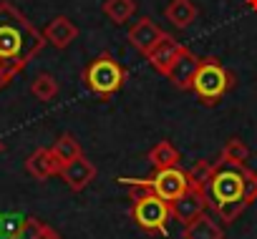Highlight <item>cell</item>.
Masks as SVG:
<instances>
[{"label":"cell","instance_id":"4","mask_svg":"<svg viewBox=\"0 0 257 239\" xmlns=\"http://www.w3.org/2000/svg\"><path fill=\"white\" fill-rule=\"evenodd\" d=\"M234 86V76L217 61V58H202L199 68L192 81V91L204 106H214L224 98V93Z\"/></svg>","mask_w":257,"mask_h":239},{"label":"cell","instance_id":"24","mask_svg":"<svg viewBox=\"0 0 257 239\" xmlns=\"http://www.w3.org/2000/svg\"><path fill=\"white\" fill-rule=\"evenodd\" d=\"M11 81H13V76H11V73L6 71V66H3V61H0V91H3V88H6V86H8Z\"/></svg>","mask_w":257,"mask_h":239},{"label":"cell","instance_id":"10","mask_svg":"<svg viewBox=\"0 0 257 239\" xmlns=\"http://www.w3.org/2000/svg\"><path fill=\"white\" fill-rule=\"evenodd\" d=\"M58 176L66 181V186H68L71 191H83V189L96 179V166H93V161H88L86 156H78V159L63 164Z\"/></svg>","mask_w":257,"mask_h":239},{"label":"cell","instance_id":"11","mask_svg":"<svg viewBox=\"0 0 257 239\" xmlns=\"http://www.w3.org/2000/svg\"><path fill=\"white\" fill-rule=\"evenodd\" d=\"M162 33H164V31H162L152 18H139L132 28H128V36H126V38H128V43H132L139 53L147 56V53L157 46V41L162 38Z\"/></svg>","mask_w":257,"mask_h":239},{"label":"cell","instance_id":"19","mask_svg":"<svg viewBox=\"0 0 257 239\" xmlns=\"http://www.w3.org/2000/svg\"><path fill=\"white\" fill-rule=\"evenodd\" d=\"M134 11H137V0H106L103 3V16L116 26L126 23L134 16Z\"/></svg>","mask_w":257,"mask_h":239},{"label":"cell","instance_id":"6","mask_svg":"<svg viewBox=\"0 0 257 239\" xmlns=\"http://www.w3.org/2000/svg\"><path fill=\"white\" fill-rule=\"evenodd\" d=\"M121 184L132 186V191H154L157 196H162L164 201H177L187 189H189V176L187 171H182L179 166H172V169H159L154 171V176L149 179H118Z\"/></svg>","mask_w":257,"mask_h":239},{"label":"cell","instance_id":"16","mask_svg":"<svg viewBox=\"0 0 257 239\" xmlns=\"http://www.w3.org/2000/svg\"><path fill=\"white\" fill-rule=\"evenodd\" d=\"M149 164L154 166V171H159V169H172V166H179V159H182V154L177 151V146L172 144V141H159L152 151H149Z\"/></svg>","mask_w":257,"mask_h":239},{"label":"cell","instance_id":"25","mask_svg":"<svg viewBox=\"0 0 257 239\" xmlns=\"http://www.w3.org/2000/svg\"><path fill=\"white\" fill-rule=\"evenodd\" d=\"M244 6H247L252 13H257V0H244Z\"/></svg>","mask_w":257,"mask_h":239},{"label":"cell","instance_id":"3","mask_svg":"<svg viewBox=\"0 0 257 239\" xmlns=\"http://www.w3.org/2000/svg\"><path fill=\"white\" fill-rule=\"evenodd\" d=\"M123 81H126V68L111 53L96 56L83 68V83L98 98H111L113 93H118L121 86H123Z\"/></svg>","mask_w":257,"mask_h":239},{"label":"cell","instance_id":"15","mask_svg":"<svg viewBox=\"0 0 257 239\" xmlns=\"http://www.w3.org/2000/svg\"><path fill=\"white\" fill-rule=\"evenodd\" d=\"M197 16H199V11H197V6L192 3V0H172V3L164 8V18H167L177 31L189 28V26L197 21Z\"/></svg>","mask_w":257,"mask_h":239},{"label":"cell","instance_id":"17","mask_svg":"<svg viewBox=\"0 0 257 239\" xmlns=\"http://www.w3.org/2000/svg\"><path fill=\"white\" fill-rule=\"evenodd\" d=\"M11 239H61L56 229H51L46 221L36 219V216H28L21 221L18 231L11 236Z\"/></svg>","mask_w":257,"mask_h":239},{"label":"cell","instance_id":"26","mask_svg":"<svg viewBox=\"0 0 257 239\" xmlns=\"http://www.w3.org/2000/svg\"><path fill=\"white\" fill-rule=\"evenodd\" d=\"M3 149H6V144H3V141H0V154H3Z\"/></svg>","mask_w":257,"mask_h":239},{"label":"cell","instance_id":"1","mask_svg":"<svg viewBox=\"0 0 257 239\" xmlns=\"http://www.w3.org/2000/svg\"><path fill=\"white\" fill-rule=\"evenodd\" d=\"M43 31H38L13 3H0V61L13 78L43 51Z\"/></svg>","mask_w":257,"mask_h":239},{"label":"cell","instance_id":"7","mask_svg":"<svg viewBox=\"0 0 257 239\" xmlns=\"http://www.w3.org/2000/svg\"><path fill=\"white\" fill-rule=\"evenodd\" d=\"M207 206H209L207 191L189 186L177 201H172V219H177V221H182V224H189V221H194L199 214H204Z\"/></svg>","mask_w":257,"mask_h":239},{"label":"cell","instance_id":"12","mask_svg":"<svg viewBox=\"0 0 257 239\" xmlns=\"http://www.w3.org/2000/svg\"><path fill=\"white\" fill-rule=\"evenodd\" d=\"M26 171H28L33 179L46 181V179L61 174V161L56 159V154H53L51 149L41 146V149H36V151L26 159Z\"/></svg>","mask_w":257,"mask_h":239},{"label":"cell","instance_id":"21","mask_svg":"<svg viewBox=\"0 0 257 239\" xmlns=\"http://www.w3.org/2000/svg\"><path fill=\"white\" fill-rule=\"evenodd\" d=\"M219 159H224V161H237V164H244V161L249 159V146H247L242 139L232 136V139H227V144H224V149H222Z\"/></svg>","mask_w":257,"mask_h":239},{"label":"cell","instance_id":"8","mask_svg":"<svg viewBox=\"0 0 257 239\" xmlns=\"http://www.w3.org/2000/svg\"><path fill=\"white\" fill-rule=\"evenodd\" d=\"M182 48H184V46H182L174 36L162 33V38L157 41V46L147 53V61H149V66H152L157 73L167 76V71L172 68V63L177 61V56L182 53Z\"/></svg>","mask_w":257,"mask_h":239},{"label":"cell","instance_id":"2","mask_svg":"<svg viewBox=\"0 0 257 239\" xmlns=\"http://www.w3.org/2000/svg\"><path fill=\"white\" fill-rule=\"evenodd\" d=\"M247 174H249V169L237 161L219 159L217 164H212L209 181H207V199L222 224L237 221V216L247 209V204H244Z\"/></svg>","mask_w":257,"mask_h":239},{"label":"cell","instance_id":"23","mask_svg":"<svg viewBox=\"0 0 257 239\" xmlns=\"http://www.w3.org/2000/svg\"><path fill=\"white\" fill-rule=\"evenodd\" d=\"M252 201H257V171L249 169V174H247V184H244V204L249 206Z\"/></svg>","mask_w":257,"mask_h":239},{"label":"cell","instance_id":"20","mask_svg":"<svg viewBox=\"0 0 257 239\" xmlns=\"http://www.w3.org/2000/svg\"><path fill=\"white\" fill-rule=\"evenodd\" d=\"M31 93L38 101H53L58 96V81L51 73H38L31 83Z\"/></svg>","mask_w":257,"mask_h":239},{"label":"cell","instance_id":"22","mask_svg":"<svg viewBox=\"0 0 257 239\" xmlns=\"http://www.w3.org/2000/svg\"><path fill=\"white\" fill-rule=\"evenodd\" d=\"M209 171H212V164H209V161H197V164L187 171V176H189V186H194V189H204V191H207Z\"/></svg>","mask_w":257,"mask_h":239},{"label":"cell","instance_id":"9","mask_svg":"<svg viewBox=\"0 0 257 239\" xmlns=\"http://www.w3.org/2000/svg\"><path fill=\"white\" fill-rule=\"evenodd\" d=\"M199 61L189 48H182V53L177 56V61L172 63V68L167 71V78L174 88L179 91H192V81H194V73L199 68Z\"/></svg>","mask_w":257,"mask_h":239},{"label":"cell","instance_id":"18","mask_svg":"<svg viewBox=\"0 0 257 239\" xmlns=\"http://www.w3.org/2000/svg\"><path fill=\"white\" fill-rule=\"evenodd\" d=\"M51 151L56 154V159L61 161V166L68 164V161H73V159H78V156H83L81 144H78L76 136H71V134H61V136L56 139V144L51 146Z\"/></svg>","mask_w":257,"mask_h":239},{"label":"cell","instance_id":"13","mask_svg":"<svg viewBox=\"0 0 257 239\" xmlns=\"http://www.w3.org/2000/svg\"><path fill=\"white\" fill-rule=\"evenodd\" d=\"M43 38H46V43H51L53 48L63 51V48H68V46L78 38V28H76V23H73L71 18L56 16V18L43 28Z\"/></svg>","mask_w":257,"mask_h":239},{"label":"cell","instance_id":"5","mask_svg":"<svg viewBox=\"0 0 257 239\" xmlns=\"http://www.w3.org/2000/svg\"><path fill=\"white\" fill-rule=\"evenodd\" d=\"M134 204H132V219L139 229L147 234H167L169 221H172V204L157 196L154 191H132Z\"/></svg>","mask_w":257,"mask_h":239},{"label":"cell","instance_id":"14","mask_svg":"<svg viewBox=\"0 0 257 239\" xmlns=\"http://www.w3.org/2000/svg\"><path fill=\"white\" fill-rule=\"evenodd\" d=\"M184 239H224V229L217 219H212L207 211L199 214L194 221L184 224Z\"/></svg>","mask_w":257,"mask_h":239}]
</instances>
